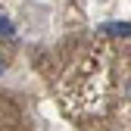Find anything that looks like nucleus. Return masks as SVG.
I'll list each match as a JSON object with an SVG mask.
<instances>
[{
    "instance_id": "nucleus-1",
    "label": "nucleus",
    "mask_w": 131,
    "mask_h": 131,
    "mask_svg": "<svg viewBox=\"0 0 131 131\" xmlns=\"http://www.w3.org/2000/svg\"><path fill=\"white\" fill-rule=\"evenodd\" d=\"M0 72H3V59H0Z\"/></svg>"
}]
</instances>
